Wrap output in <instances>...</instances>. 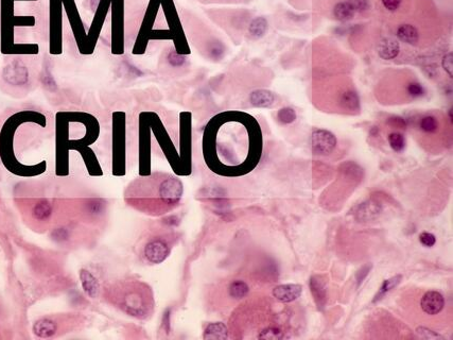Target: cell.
Here are the masks:
<instances>
[{"instance_id":"cell-1","label":"cell","mask_w":453,"mask_h":340,"mask_svg":"<svg viewBox=\"0 0 453 340\" xmlns=\"http://www.w3.org/2000/svg\"><path fill=\"white\" fill-rule=\"evenodd\" d=\"M263 148L259 124L243 112L216 115L204 131L205 162L220 175L239 176L251 172L261 158Z\"/></svg>"},{"instance_id":"cell-2","label":"cell","mask_w":453,"mask_h":340,"mask_svg":"<svg viewBox=\"0 0 453 340\" xmlns=\"http://www.w3.org/2000/svg\"><path fill=\"white\" fill-rule=\"evenodd\" d=\"M47 117L40 112L25 110L11 115L0 130V160L8 171L21 178L43 174L47 165L33 158V143L46 129Z\"/></svg>"},{"instance_id":"cell-3","label":"cell","mask_w":453,"mask_h":340,"mask_svg":"<svg viewBox=\"0 0 453 340\" xmlns=\"http://www.w3.org/2000/svg\"><path fill=\"white\" fill-rule=\"evenodd\" d=\"M99 121L84 112H59L56 115L57 173L64 175L68 171V153L79 151L83 156L89 173L101 174V168L89 146L98 140Z\"/></svg>"},{"instance_id":"cell-4","label":"cell","mask_w":453,"mask_h":340,"mask_svg":"<svg viewBox=\"0 0 453 340\" xmlns=\"http://www.w3.org/2000/svg\"><path fill=\"white\" fill-rule=\"evenodd\" d=\"M183 194L184 185L180 179L171 174L154 173L132 182L126 201L137 211L160 216L175 209Z\"/></svg>"},{"instance_id":"cell-5","label":"cell","mask_w":453,"mask_h":340,"mask_svg":"<svg viewBox=\"0 0 453 340\" xmlns=\"http://www.w3.org/2000/svg\"><path fill=\"white\" fill-rule=\"evenodd\" d=\"M111 301L127 315L136 319H147L154 311L152 289L139 281L121 282L111 289Z\"/></svg>"},{"instance_id":"cell-6","label":"cell","mask_w":453,"mask_h":340,"mask_svg":"<svg viewBox=\"0 0 453 340\" xmlns=\"http://www.w3.org/2000/svg\"><path fill=\"white\" fill-rule=\"evenodd\" d=\"M15 0H2V45L4 54H37V45H17L14 43L13 27L17 25V17L13 16Z\"/></svg>"},{"instance_id":"cell-7","label":"cell","mask_w":453,"mask_h":340,"mask_svg":"<svg viewBox=\"0 0 453 340\" xmlns=\"http://www.w3.org/2000/svg\"><path fill=\"white\" fill-rule=\"evenodd\" d=\"M173 248V238L158 235L150 238L142 249V257L150 265H158L167 260Z\"/></svg>"},{"instance_id":"cell-8","label":"cell","mask_w":453,"mask_h":340,"mask_svg":"<svg viewBox=\"0 0 453 340\" xmlns=\"http://www.w3.org/2000/svg\"><path fill=\"white\" fill-rule=\"evenodd\" d=\"M337 147V138L330 131L315 129L311 134V148L314 154L329 155Z\"/></svg>"},{"instance_id":"cell-9","label":"cell","mask_w":453,"mask_h":340,"mask_svg":"<svg viewBox=\"0 0 453 340\" xmlns=\"http://www.w3.org/2000/svg\"><path fill=\"white\" fill-rule=\"evenodd\" d=\"M310 290L319 309H323L328 300V279L323 275H314L310 279Z\"/></svg>"},{"instance_id":"cell-10","label":"cell","mask_w":453,"mask_h":340,"mask_svg":"<svg viewBox=\"0 0 453 340\" xmlns=\"http://www.w3.org/2000/svg\"><path fill=\"white\" fill-rule=\"evenodd\" d=\"M120 113L114 114V173L119 174L121 171V154L123 146V131L122 120H120Z\"/></svg>"},{"instance_id":"cell-11","label":"cell","mask_w":453,"mask_h":340,"mask_svg":"<svg viewBox=\"0 0 453 340\" xmlns=\"http://www.w3.org/2000/svg\"><path fill=\"white\" fill-rule=\"evenodd\" d=\"M420 306L425 314L430 316L437 315L443 310L445 306V298L438 291H428L422 296Z\"/></svg>"},{"instance_id":"cell-12","label":"cell","mask_w":453,"mask_h":340,"mask_svg":"<svg viewBox=\"0 0 453 340\" xmlns=\"http://www.w3.org/2000/svg\"><path fill=\"white\" fill-rule=\"evenodd\" d=\"M60 330V322L53 317H43L33 324L32 332L38 338H51Z\"/></svg>"},{"instance_id":"cell-13","label":"cell","mask_w":453,"mask_h":340,"mask_svg":"<svg viewBox=\"0 0 453 340\" xmlns=\"http://www.w3.org/2000/svg\"><path fill=\"white\" fill-rule=\"evenodd\" d=\"M303 286L299 284H283L278 285L273 289V297L282 303L293 302L301 296Z\"/></svg>"},{"instance_id":"cell-14","label":"cell","mask_w":453,"mask_h":340,"mask_svg":"<svg viewBox=\"0 0 453 340\" xmlns=\"http://www.w3.org/2000/svg\"><path fill=\"white\" fill-rule=\"evenodd\" d=\"M382 207L379 203L375 201H367L364 203H361L359 207H356L354 216L356 220L361 222L370 221L376 219L377 217L381 214Z\"/></svg>"},{"instance_id":"cell-15","label":"cell","mask_w":453,"mask_h":340,"mask_svg":"<svg viewBox=\"0 0 453 340\" xmlns=\"http://www.w3.org/2000/svg\"><path fill=\"white\" fill-rule=\"evenodd\" d=\"M80 280L82 288L84 292L91 299H97L100 293V284L90 271L86 269L80 270Z\"/></svg>"},{"instance_id":"cell-16","label":"cell","mask_w":453,"mask_h":340,"mask_svg":"<svg viewBox=\"0 0 453 340\" xmlns=\"http://www.w3.org/2000/svg\"><path fill=\"white\" fill-rule=\"evenodd\" d=\"M53 213V207L50 201L46 199L38 200L31 210L32 218L37 222H47L50 220Z\"/></svg>"},{"instance_id":"cell-17","label":"cell","mask_w":453,"mask_h":340,"mask_svg":"<svg viewBox=\"0 0 453 340\" xmlns=\"http://www.w3.org/2000/svg\"><path fill=\"white\" fill-rule=\"evenodd\" d=\"M250 101L256 107H270L275 102V95L268 89H256L251 93Z\"/></svg>"},{"instance_id":"cell-18","label":"cell","mask_w":453,"mask_h":340,"mask_svg":"<svg viewBox=\"0 0 453 340\" xmlns=\"http://www.w3.org/2000/svg\"><path fill=\"white\" fill-rule=\"evenodd\" d=\"M378 53L383 60H393L399 53V44L393 38H384L378 46Z\"/></svg>"},{"instance_id":"cell-19","label":"cell","mask_w":453,"mask_h":340,"mask_svg":"<svg viewBox=\"0 0 453 340\" xmlns=\"http://www.w3.org/2000/svg\"><path fill=\"white\" fill-rule=\"evenodd\" d=\"M203 338L210 340H224L228 338V330L226 325L222 322H212L206 326Z\"/></svg>"},{"instance_id":"cell-20","label":"cell","mask_w":453,"mask_h":340,"mask_svg":"<svg viewBox=\"0 0 453 340\" xmlns=\"http://www.w3.org/2000/svg\"><path fill=\"white\" fill-rule=\"evenodd\" d=\"M397 37L399 38L401 42L415 45L418 42V31L412 25H402L397 30Z\"/></svg>"},{"instance_id":"cell-21","label":"cell","mask_w":453,"mask_h":340,"mask_svg":"<svg viewBox=\"0 0 453 340\" xmlns=\"http://www.w3.org/2000/svg\"><path fill=\"white\" fill-rule=\"evenodd\" d=\"M341 105L347 111H356L360 107V99L358 94L352 89H347L341 95Z\"/></svg>"},{"instance_id":"cell-22","label":"cell","mask_w":453,"mask_h":340,"mask_svg":"<svg viewBox=\"0 0 453 340\" xmlns=\"http://www.w3.org/2000/svg\"><path fill=\"white\" fill-rule=\"evenodd\" d=\"M401 280H402V276L397 275V276H395L393 278H390V279H388L386 281H383L381 287L379 288L377 294L374 298L373 302L377 303L380 300H382L384 297H386L390 291H392L397 286V285L401 282Z\"/></svg>"},{"instance_id":"cell-23","label":"cell","mask_w":453,"mask_h":340,"mask_svg":"<svg viewBox=\"0 0 453 340\" xmlns=\"http://www.w3.org/2000/svg\"><path fill=\"white\" fill-rule=\"evenodd\" d=\"M269 25L268 20L265 17H256L252 20L249 27V33L253 38L263 37L268 31Z\"/></svg>"},{"instance_id":"cell-24","label":"cell","mask_w":453,"mask_h":340,"mask_svg":"<svg viewBox=\"0 0 453 340\" xmlns=\"http://www.w3.org/2000/svg\"><path fill=\"white\" fill-rule=\"evenodd\" d=\"M249 291H250L249 285L246 284L244 281H240V280L232 281L228 287L229 296L232 299H236V300H240V299L245 298L246 296H248Z\"/></svg>"},{"instance_id":"cell-25","label":"cell","mask_w":453,"mask_h":340,"mask_svg":"<svg viewBox=\"0 0 453 340\" xmlns=\"http://www.w3.org/2000/svg\"><path fill=\"white\" fill-rule=\"evenodd\" d=\"M354 11L347 2L339 3L333 9V15L340 21H348L353 18Z\"/></svg>"},{"instance_id":"cell-26","label":"cell","mask_w":453,"mask_h":340,"mask_svg":"<svg viewBox=\"0 0 453 340\" xmlns=\"http://www.w3.org/2000/svg\"><path fill=\"white\" fill-rule=\"evenodd\" d=\"M419 127L424 133L433 134V133L437 132V130L439 128V124H438V120L436 117H434L432 115H428V116H424L420 120Z\"/></svg>"},{"instance_id":"cell-27","label":"cell","mask_w":453,"mask_h":340,"mask_svg":"<svg viewBox=\"0 0 453 340\" xmlns=\"http://www.w3.org/2000/svg\"><path fill=\"white\" fill-rule=\"evenodd\" d=\"M389 144L394 151L401 152L406 148V139L401 133L394 132L389 135Z\"/></svg>"},{"instance_id":"cell-28","label":"cell","mask_w":453,"mask_h":340,"mask_svg":"<svg viewBox=\"0 0 453 340\" xmlns=\"http://www.w3.org/2000/svg\"><path fill=\"white\" fill-rule=\"evenodd\" d=\"M296 112L293 110L292 107H282L278 111L277 113V119L279 122L283 125H290L292 122H294L296 120Z\"/></svg>"},{"instance_id":"cell-29","label":"cell","mask_w":453,"mask_h":340,"mask_svg":"<svg viewBox=\"0 0 453 340\" xmlns=\"http://www.w3.org/2000/svg\"><path fill=\"white\" fill-rule=\"evenodd\" d=\"M283 337V332L277 326H269L264 329L258 335L259 339H268V340H277Z\"/></svg>"},{"instance_id":"cell-30","label":"cell","mask_w":453,"mask_h":340,"mask_svg":"<svg viewBox=\"0 0 453 340\" xmlns=\"http://www.w3.org/2000/svg\"><path fill=\"white\" fill-rule=\"evenodd\" d=\"M168 61H169V63H170L172 66H174V67H180V66L185 65V63L187 62V59H186V56H185V54L178 53L176 50H171V51L169 52Z\"/></svg>"},{"instance_id":"cell-31","label":"cell","mask_w":453,"mask_h":340,"mask_svg":"<svg viewBox=\"0 0 453 340\" xmlns=\"http://www.w3.org/2000/svg\"><path fill=\"white\" fill-rule=\"evenodd\" d=\"M419 241L422 246L427 247V248H431L436 243V237L432 233L422 232L419 235Z\"/></svg>"},{"instance_id":"cell-32","label":"cell","mask_w":453,"mask_h":340,"mask_svg":"<svg viewBox=\"0 0 453 340\" xmlns=\"http://www.w3.org/2000/svg\"><path fill=\"white\" fill-rule=\"evenodd\" d=\"M408 93L412 97H421L424 95V88L417 82H412L408 85Z\"/></svg>"},{"instance_id":"cell-33","label":"cell","mask_w":453,"mask_h":340,"mask_svg":"<svg viewBox=\"0 0 453 340\" xmlns=\"http://www.w3.org/2000/svg\"><path fill=\"white\" fill-rule=\"evenodd\" d=\"M387 124L395 129H406L407 128V122L402 117L399 116H392L388 119Z\"/></svg>"},{"instance_id":"cell-34","label":"cell","mask_w":453,"mask_h":340,"mask_svg":"<svg viewBox=\"0 0 453 340\" xmlns=\"http://www.w3.org/2000/svg\"><path fill=\"white\" fill-rule=\"evenodd\" d=\"M354 12H363L367 9V0H347Z\"/></svg>"},{"instance_id":"cell-35","label":"cell","mask_w":453,"mask_h":340,"mask_svg":"<svg viewBox=\"0 0 453 340\" xmlns=\"http://www.w3.org/2000/svg\"><path fill=\"white\" fill-rule=\"evenodd\" d=\"M443 67H444V70L452 77V74H453V66H452V52H449V53H447L446 56L444 57V59H443Z\"/></svg>"},{"instance_id":"cell-36","label":"cell","mask_w":453,"mask_h":340,"mask_svg":"<svg viewBox=\"0 0 453 340\" xmlns=\"http://www.w3.org/2000/svg\"><path fill=\"white\" fill-rule=\"evenodd\" d=\"M52 236H53L54 239H57L59 241H63V240H66L68 238V236H69V233H68V231L66 229L62 228V229H57L56 231H54Z\"/></svg>"},{"instance_id":"cell-37","label":"cell","mask_w":453,"mask_h":340,"mask_svg":"<svg viewBox=\"0 0 453 340\" xmlns=\"http://www.w3.org/2000/svg\"><path fill=\"white\" fill-rule=\"evenodd\" d=\"M401 2L402 0H382V4L389 11H396L400 7Z\"/></svg>"},{"instance_id":"cell-38","label":"cell","mask_w":453,"mask_h":340,"mask_svg":"<svg viewBox=\"0 0 453 340\" xmlns=\"http://www.w3.org/2000/svg\"><path fill=\"white\" fill-rule=\"evenodd\" d=\"M370 269H372V265H368V266H364V267L358 272V275H356V280H358V285H360V284L363 282V280L365 279V277H367V275H368V272H369Z\"/></svg>"}]
</instances>
